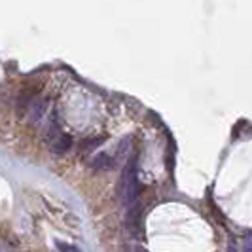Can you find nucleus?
<instances>
[{"mask_svg":"<svg viewBox=\"0 0 252 252\" xmlns=\"http://www.w3.org/2000/svg\"><path fill=\"white\" fill-rule=\"evenodd\" d=\"M135 252H148V251H144L142 247H137V251H135Z\"/></svg>","mask_w":252,"mask_h":252,"instance_id":"nucleus-9","label":"nucleus"},{"mask_svg":"<svg viewBox=\"0 0 252 252\" xmlns=\"http://www.w3.org/2000/svg\"><path fill=\"white\" fill-rule=\"evenodd\" d=\"M135 171H137V167H135V161L133 159H129L127 165L124 167V171H122V178H120V184H118V195L124 199V195H126L127 188L131 186V182L135 180Z\"/></svg>","mask_w":252,"mask_h":252,"instance_id":"nucleus-1","label":"nucleus"},{"mask_svg":"<svg viewBox=\"0 0 252 252\" xmlns=\"http://www.w3.org/2000/svg\"><path fill=\"white\" fill-rule=\"evenodd\" d=\"M44 110H46V106H44V102H40V101H38L36 104H34V106L31 108V112H32V120L36 122L38 118H40V116L44 114Z\"/></svg>","mask_w":252,"mask_h":252,"instance_id":"nucleus-4","label":"nucleus"},{"mask_svg":"<svg viewBox=\"0 0 252 252\" xmlns=\"http://www.w3.org/2000/svg\"><path fill=\"white\" fill-rule=\"evenodd\" d=\"M102 140H104V137H99V139H93V140H86V142L82 144V148H84V150H86V148H88V150H91V148L99 146Z\"/></svg>","mask_w":252,"mask_h":252,"instance_id":"nucleus-5","label":"nucleus"},{"mask_svg":"<svg viewBox=\"0 0 252 252\" xmlns=\"http://www.w3.org/2000/svg\"><path fill=\"white\" fill-rule=\"evenodd\" d=\"M70 146H72V137L61 135L59 139L55 140V144H53V152L55 154H64V152L70 150Z\"/></svg>","mask_w":252,"mask_h":252,"instance_id":"nucleus-3","label":"nucleus"},{"mask_svg":"<svg viewBox=\"0 0 252 252\" xmlns=\"http://www.w3.org/2000/svg\"><path fill=\"white\" fill-rule=\"evenodd\" d=\"M129 144H131V139H124L122 142H120V158H124L127 154V150H129Z\"/></svg>","mask_w":252,"mask_h":252,"instance_id":"nucleus-7","label":"nucleus"},{"mask_svg":"<svg viewBox=\"0 0 252 252\" xmlns=\"http://www.w3.org/2000/svg\"><path fill=\"white\" fill-rule=\"evenodd\" d=\"M91 167H93V169H112L114 158L108 156L106 152H101V154H97V156L91 159Z\"/></svg>","mask_w":252,"mask_h":252,"instance_id":"nucleus-2","label":"nucleus"},{"mask_svg":"<svg viewBox=\"0 0 252 252\" xmlns=\"http://www.w3.org/2000/svg\"><path fill=\"white\" fill-rule=\"evenodd\" d=\"M245 252H251V239L245 241Z\"/></svg>","mask_w":252,"mask_h":252,"instance_id":"nucleus-8","label":"nucleus"},{"mask_svg":"<svg viewBox=\"0 0 252 252\" xmlns=\"http://www.w3.org/2000/svg\"><path fill=\"white\" fill-rule=\"evenodd\" d=\"M227 252H237V251H235V247H229V251Z\"/></svg>","mask_w":252,"mask_h":252,"instance_id":"nucleus-10","label":"nucleus"},{"mask_svg":"<svg viewBox=\"0 0 252 252\" xmlns=\"http://www.w3.org/2000/svg\"><path fill=\"white\" fill-rule=\"evenodd\" d=\"M57 249H59L61 252H82L80 249H76V247H72V245H66V243H61V241L57 243Z\"/></svg>","mask_w":252,"mask_h":252,"instance_id":"nucleus-6","label":"nucleus"}]
</instances>
